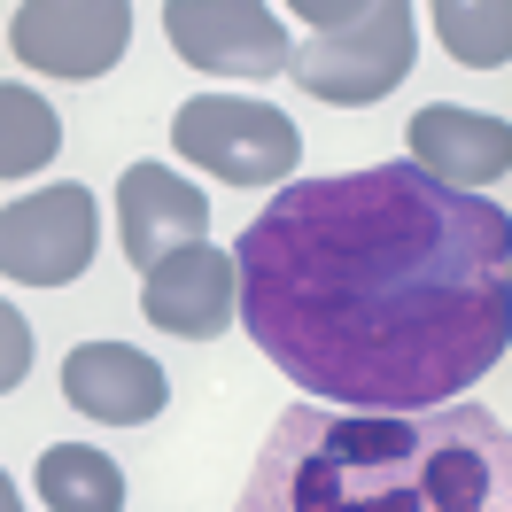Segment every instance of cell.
Wrapping results in <instances>:
<instances>
[{"instance_id":"obj_1","label":"cell","mask_w":512,"mask_h":512,"mask_svg":"<svg viewBox=\"0 0 512 512\" xmlns=\"http://www.w3.org/2000/svg\"><path fill=\"white\" fill-rule=\"evenodd\" d=\"M233 256L249 342L334 412L458 404L512 342V218L412 156L280 187Z\"/></svg>"},{"instance_id":"obj_2","label":"cell","mask_w":512,"mask_h":512,"mask_svg":"<svg viewBox=\"0 0 512 512\" xmlns=\"http://www.w3.org/2000/svg\"><path fill=\"white\" fill-rule=\"evenodd\" d=\"M241 512H512V427L466 396L435 412L295 404Z\"/></svg>"},{"instance_id":"obj_3","label":"cell","mask_w":512,"mask_h":512,"mask_svg":"<svg viewBox=\"0 0 512 512\" xmlns=\"http://www.w3.org/2000/svg\"><path fill=\"white\" fill-rule=\"evenodd\" d=\"M419 63V8L412 0H373L365 16L334 24V32H311L288 55V78L311 101H334V109H373L388 101Z\"/></svg>"},{"instance_id":"obj_4","label":"cell","mask_w":512,"mask_h":512,"mask_svg":"<svg viewBox=\"0 0 512 512\" xmlns=\"http://www.w3.org/2000/svg\"><path fill=\"white\" fill-rule=\"evenodd\" d=\"M171 148L194 171L225 179V187H272L280 194V187H295L303 132H295L288 109H272L256 94H194L171 117Z\"/></svg>"},{"instance_id":"obj_5","label":"cell","mask_w":512,"mask_h":512,"mask_svg":"<svg viewBox=\"0 0 512 512\" xmlns=\"http://www.w3.org/2000/svg\"><path fill=\"white\" fill-rule=\"evenodd\" d=\"M101 249V202L78 179L0 202V280L16 288H70Z\"/></svg>"},{"instance_id":"obj_6","label":"cell","mask_w":512,"mask_h":512,"mask_svg":"<svg viewBox=\"0 0 512 512\" xmlns=\"http://www.w3.org/2000/svg\"><path fill=\"white\" fill-rule=\"evenodd\" d=\"M8 47L39 78H109L132 47V0H24L8 16Z\"/></svg>"},{"instance_id":"obj_7","label":"cell","mask_w":512,"mask_h":512,"mask_svg":"<svg viewBox=\"0 0 512 512\" xmlns=\"http://www.w3.org/2000/svg\"><path fill=\"white\" fill-rule=\"evenodd\" d=\"M163 39L202 78H280L295 55L288 24L264 0H171L163 8Z\"/></svg>"},{"instance_id":"obj_8","label":"cell","mask_w":512,"mask_h":512,"mask_svg":"<svg viewBox=\"0 0 512 512\" xmlns=\"http://www.w3.org/2000/svg\"><path fill=\"white\" fill-rule=\"evenodd\" d=\"M140 311H148V326L179 334V342H218L225 326L241 319V256L210 249V241L171 249L140 280Z\"/></svg>"},{"instance_id":"obj_9","label":"cell","mask_w":512,"mask_h":512,"mask_svg":"<svg viewBox=\"0 0 512 512\" xmlns=\"http://www.w3.org/2000/svg\"><path fill=\"white\" fill-rule=\"evenodd\" d=\"M117 241L140 272H156L171 249H194V241H210V202L194 187L187 171H171V163H132L125 179H117Z\"/></svg>"},{"instance_id":"obj_10","label":"cell","mask_w":512,"mask_h":512,"mask_svg":"<svg viewBox=\"0 0 512 512\" xmlns=\"http://www.w3.org/2000/svg\"><path fill=\"white\" fill-rule=\"evenodd\" d=\"M404 140H412L419 171L443 179V187H458V194H481V187H497V179L512 171V125L489 117V109L427 101L412 125H404Z\"/></svg>"},{"instance_id":"obj_11","label":"cell","mask_w":512,"mask_h":512,"mask_svg":"<svg viewBox=\"0 0 512 512\" xmlns=\"http://www.w3.org/2000/svg\"><path fill=\"white\" fill-rule=\"evenodd\" d=\"M63 396L101 427H148L171 404V373L132 342H78L63 357Z\"/></svg>"},{"instance_id":"obj_12","label":"cell","mask_w":512,"mask_h":512,"mask_svg":"<svg viewBox=\"0 0 512 512\" xmlns=\"http://www.w3.org/2000/svg\"><path fill=\"white\" fill-rule=\"evenodd\" d=\"M39 505L47 512H125V466L94 443H55L39 450Z\"/></svg>"},{"instance_id":"obj_13","label":"cell","mask_w":512,"mask_h":512,"mask_svg":"<svg viewBox=\"0 0 512 512\" xmlns=\"http://www.w3.org/2000/svg\"><path fill=\"white\" fill-rule=\"evenodd\" d=\"M63 156V117L39 86H0V179H32Z\"/></svg>"},{"instance_id":"obj_14","label":"cell","mask_w":512,"mask_h":512,"mask_svg":"<svg viewBox=\"0 0 512 512\" xmlns=\"http://www.w3.org/2000/svg\"><path fill=\"white\" fill-rule=\"evenodd\" d=\"M435 39L450 47V63L466 70H505L512 63V0H427Z\"/></svg>"},{"instance_id":"obj_15","label":"cell","mask_w":512,"mask_h":512,"mask_svg":"<svg viewBox=\"0 0 512 512\" xmlns=\"http://www.w3.org/2000/svg\"><path fill=\"white\" fill-rule=\"evenodd\" d=\"M24 373H32V319L0 295V396L24 388Z\"/></svg>"},{"instance_id":"obj_16","label":"cell","mask_w":512,"mask_h":512,"mask_svg":"<svg viewBox=\"0 0 512 512\" xmlns=\"http://www.w3.org/2000/svg\"><path fill=\"white\" fill-rule=\"evenodd\" d=\"M295 16L311 24V32H334V24H350V16H365L373 0H288Z\"/></svg>"},{"instance_id":"obj_17","label":"cell","mask_w":512,"mask_h":512,"mask_svg":"<svg viewBox=\"0 0 512 512\" xmlns=\"http://www.w3.org/2000/svg\"><path fill=\"white\" fill-rule=\"evenodd\" d=\"M0 512H24V489H16V474L0 466Z\"/></svg>"}]
</instances>
